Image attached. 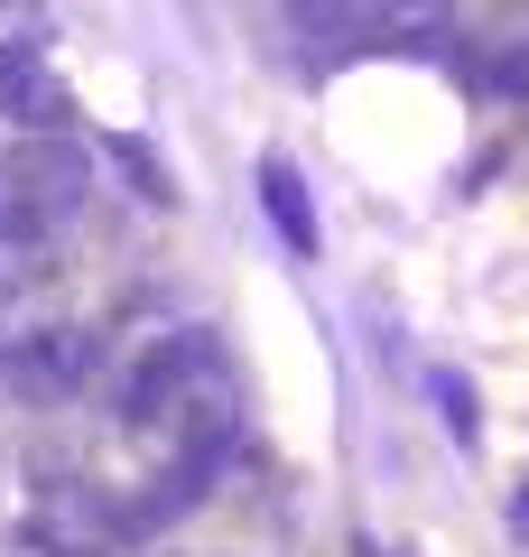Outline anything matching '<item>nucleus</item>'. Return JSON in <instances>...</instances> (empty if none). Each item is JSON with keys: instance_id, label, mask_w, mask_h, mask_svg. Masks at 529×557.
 <instances>
[{"instance_id": "nucleus-1", "label": "nucleus", "mask_w": 529, "mask_h": 557, "mask_svg": "<svg viewBox=\"0 0 529 557\" xmlns=\"http://www.w3.org/2000/svg\"><path fill=\"white\" fill-rule=\"evenodd\" d=\"M94 177L102 168H94L84 139H57V131L10 139V149H0V242H10V251H47V242L94 205Z\"/></svg>"}, {"instance_id": "nucleus-2", "label": "nucleus", "mask_w": 529, "mask_h": 557, "mask_svg": "<svg viewBox=\"0 0 529 557\" xmlns=\"http://www.w3.org/2000/svg\"><path fill=\"white\" fill-rule=\"evenodd\" d=\"M297 20L325 38H418L446 20V0H297Z\"/></svg>"}, {"instance_id": "nucleus-3", "label": "nucleus", "mask_w": 529, "mask_h": 557, "mask_svg": "<svg viewBox=\"0 0 529 557\" xmlns=\"http://www.w3.org/2000/svg\"><path fill=\"white\" fill-rule=\"evenodd\" d=\"M28 288H38V251H10V242H0V372H10V354L47 325V317H28Z\"/></svg>"}, {"instance_id": "nucleus-4", "label": "nucleus", "mask_w": 529, "mask_h": 557, "mask_svg": "<svg viewBox=\"0 0 529 557\" xmlns=\"http://www.w3.org/2000/svg\"><path fill=\"white\" fill-rule=\"evenodd\" d=\"M260 205H270L279 242L307 260V251H316V214H307V186H297V168H288V159H260Z\"/></svg>"}, {"instance_id": "nucleus-5", "label": "nucleus", "mask_w": 529, "mask_h": 557, "mask_svg": "<svg viewBox=\"0 0 529 557\" xmlns=\"http://www.w3.org/2000/svg\"><path fill=\"white\" fill-rule=\"evenodd\" d=\"M436 399H446V428H455V437H473V391H465V381L436 372Z\"/></svg>"}, {"instance_id": "nucleus-6", "label": "nucleus", "mask_w": 529, "mask_h": 557, "mask_svg": "<svg viewBox=\"0 0 529 557\" xmlns=\"http://www.w3.org/2000/svg\"><path fill=\"white\" fill-rule=\"evenodd\" d=\"M510 539H520V548H529V483H520V493H510Z\"/></svg>"}, {"instance_id": "nucleus-7", "label": "nucleus", "mask_w": 529, "mask_h": 557, "mask_svg": "<svg viewBox=\"0 0 529 557\" xmlns=\"http://www.w3.org/2000/svg\"><path fill=\"white\" fill-rule=\"evenodd\" d=\"M38 557H84V548H38Z\"/></svg>"}, {"instance_id": "nucleus-8", "label": "nucleus", "mask_w": 529, "mask_h": 557, "mask_svg": "<svg viewBox=\"0 0 529 557\" xmlns=\"http://www.w3.org/2000/svg\"><path fill=\"white\" fill-rule=\"evenodd\" d=\"M0 102H10V84H0Z\"/></svg>"}]
</instances>
